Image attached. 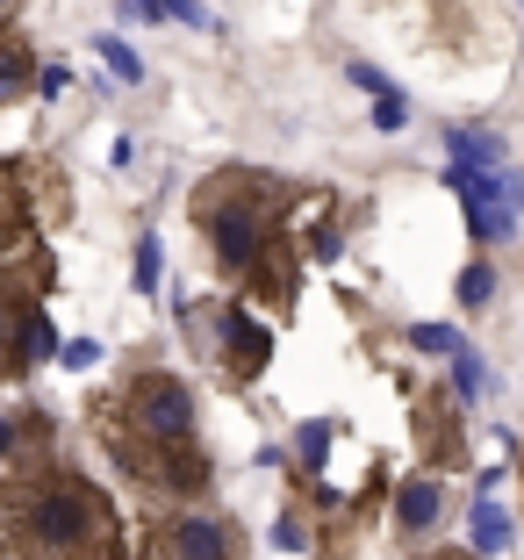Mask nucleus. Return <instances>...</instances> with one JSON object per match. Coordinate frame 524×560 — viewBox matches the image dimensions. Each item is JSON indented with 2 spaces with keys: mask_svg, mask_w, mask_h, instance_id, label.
Wrapping results in <instances>:
<instances>
[{
  "mask_svg": "<svg viewBox=\"0 0 524 560\" xmlns=\"http://www.w3.org/2000/svg\"><path fill=\"white\" fill-rule=\"evenodd\" d=\"M137 560H237V525L209 511H159L144 525Z\"/></svg>",
  "mask_w": 524,
  "mask_h": 560,
  "instance_id": "5",
  "label": "nucleus"
},
{
  "mask_svg": "<svg viewBox=\"0 0 524 560\" xmlns=\"http://www.w3.org/2000/svg\"><path fill=\"white\" fill-rule=\"evenodd\" d=\"M403 122H410V101H403V94H374V130H403Z\"/></svg>",
  "mask_w": 524,
  "mask_h": 560,
  "instance_id": "18",
  "label": "nucleus"
},
{
  "mask_svg": "<svg viewBox=\"0 0 524 560\" xmlns=\"http://www.w3.org/2000/svg\"><path fill=\"white\" fill-rule=\"evenodd\" d=\"M439 517H445L439 475H403V481H395V532H403V539H424Z\"/></svg>",
  "mask_w": 524,
  "mask_h": 560,
  "instance_id": "8",
  "label": "nucleus"
},
{
  "mask_svg": "<svg viewBox=\"0 0 524 560\" xmlns=\"http://www.w3.org/2000/svg\"><path fill=\"white\" fill-rule=\"evenodd\" d=\"M137 288H159V237H144V245H137Z\"/></svg>",
  "mask_w": 524,
  "mask_h": 560,
  "instance_id": "20",
  "label": "nucleus"
},
{
  "mask_svg": "<svg viewBox=\"0 0 524 560\" xmlns=\"http://www.w3.org/2000/svg\"><path fill=\"white\" fill-rule=\"evenodd\" d=\"M453 381H459V396H475V388H481V366H475V352H459V360H453Z\"/></svg>",
  "mask_w": 524,
  "mask_h": 560,
  "instance_id": "22",
  "label": "nucleus"
},
{
  "mask_svg": "<svg viewBox=\"0 0 524 560\" xmlns=\"http://www.w3.org/2000/svg\"><path fill=\"white\" fill-rule=\"evenodd\" d=\"M295 445H302V460L316 467V460H324V445H330V424H302V439H295Z\"/></svg>",
  "mask_w": 524,
  "mask_h": 560,
  "instance_id": "21",
  "label": "nucleus"
},
{
  "mask_svg": "<svg viewBox=\"0 0 524 560\" xmlns=\"http://www.w3.org/2000/svg\"><path fill=\"white\" fill-rule=\"evenodd\" d=\"M223 346H230V374H237V381H259L266 360H273V330H266L245 302H230V310H223Z\"/></svg>",
  "mask_w": 524,
  "mask_h": 560,
  "instance_id": "7",
  "label": "nucleus"
},
{
  "mask_svg": "<svg viewBox=\"0 0 524 560\" xmlns=\"http://www.w3.org/2000/svg\"><path fill=\"white\" fill-rule=\"evenodd\" d=\"M36 72H44V66L30 58V44H22V36L8 30V36H0V108L30 94V86H36Z\"/></svg>",
  "mask_w": 524,
  "mask_h": 560,
  "instance_id": "11",
  "label": "nucleus"
},
{
  "mask_svg": "<svg viewBox=\"0 0 524 560\" xmlns=\"http://www.w3.org/2000/svg\"><path fill=\"white\" fill-rule=\"evenodd\" d=\"M36 460V410H0V481L8 475H30Z\"/></svg>",
  "mask_w": 524,
  "mask_h": 560,
  "instance_id": "9",
  "label": "nucleus"
},
{
  "mask_svg": "<svg viewBox=\"0 0 524 560\" xmlns=\"http://www.w3.org/2000/svg\"><path fill=\"white\" fill-rule=\"evenodd\" d=\"M445 187L459 195V209H467V231L489 245V237L517 231L524 215V173H467V165H445Z\"/></svg>",
  "mask_w": 524,
  "mask_h": 560,
  "instance_id": "6",
  "label": "nucleus"
},
{
  "mask_svg": "<svg viewBox=\"0 0 524 560\" xmlns=\"http://www.w3.org/2000/svg\"><path fill=\"white\" fill-rule=\"evenodd\" d=\"M0 374H22V302L0 295Z\"/></svg>",
  "mask_w": 524,
  "mask_h": 560,
  "instance_id": "13",
  "label": "nucleus"
},
{
  "mask_svg": "<svg viewBox=\"0 0 524 560\" xmlns=\"http://www.w3.org/2000/svg\"><path fill=\"white\" fill-rule=\"evenodd\" d=\"M273 546H280V553H302V546H310V525H302V511H280V517H273Z\"/></svg>",
  "mask_w": 524,
  "mask_h": 560,
  "instance_id": "17",
  "label": "nucleus"
},
{
  "mask_svg": "<svg viewBox=\"0 0 524 560\" xmlns=\"http://www.w3.org/2000/svg\"><path fill=\"white\" fill-rule=\"evenodd\" d=\"M36 94H66V66H58V58H50V66L36 72Z\"/></svg>",
  "mask_w": 524,
  "mask_h": 560,
  "instance_id": "23",
  "label": "nucleus"
},
{
  "mask_svg": "<svg viewBox=\"0 0 524 560\" xmlns=\"http://www.w3.org/2000/svg\"><path fill=\"white\" fill-rule=\"evenodd\" d=\"M445 165H467V173H503V137H489V130H445Z\"/></svg>",
  "mask_w": 524,
  "mask_h": 560,
  "instance_id": "10",
  "label": "nucleus"
},
{
  "mask_svg": "<svg viewBox=\"0 0 524 560\" xmlns=\"http://www.w3.org/2000/svg\"><path fill=\"white\" fill-rule=\"evenodd\" d=\"M58 352V330H50V316H44V302H22V366H36V360H50Z\"/></svg>",
  "mask_w": 524,
  "mask_h": 560,
  "instance_id": "12",
  "label": "nucleus"
},
{
  "mask_svg": "<svg viewBox=\"0 0 524 560\" xmlns=\"http://www.w3.org/2000/svg\"><path fill=\"white\" fill-rule=\"evenodd\" d=\"M94 431L108 445V460L151 489L165 511H187L195 495H209V453L195 445V396H187V381L159 374H123L108 396H94Z\"/></svg>",
  "mask_w": 524,
  "mask_h": 560,
  "instance_id": "1",
  "label": "nucleus"
},
{
  "mask_svg": "<svg viewBox=\"0 0 524 560\" xmlns=\"http://www.w3.org/2000/svg\"><path fill=\"white\" fill-rule=\"evenodd\" d=\"M30 159L0 165V273H22L30 288H44V231H36V195L22 187Z\"/></svg>",
  "mask_w": 524,
  "mask_h": 560,
  "instance_id": "4",
  "label": "nucleus"
},
{
  "mask_svg": "<svg viewBox=\"0 0 524 560\" xmlns=\"http://www.w3.org/2000/svg\"><path fill=\"white\" fill-rule=\"evenodd\" d=\"M0 560H130L123 511L72 467H30L0 481Z\"/></svg>",
  "mask_w": 524,
  "mask_h": 560,
  "instance_id": "2",
  "label": "nucleus"
},
{
  "mask_svg": "<svg viewBox=\"0 0 524 560\" xmlns=\"http://www.w3.org/2000/svg\"><path fill=\"white\" fill-rule=\"evenodd\" d=\"M503 546H510V517L481 495V503H475V553H503Z\"/></svg>",
  "mask_w": 524,
  "mask_h": 560,
  "instance_id": "14",
  "label": "nucleus"
},
{
  "mask_svg": "<svg viewBox=\"0 0 524 560\" xmlns=\"http://www.w3.org/2000/svg\"><path fill=\"white\" fill-rule=\"evenodd\" d=\"M288 209H295V195H288L273 173H252V165L216 173L195 195V223H201V237H209L216 266H223L237 288L280 302V310L295 302V259H288L295 231H288Z\"/></svg>",
  "mask_w": 524,
  "mask_h": 560,
  "instance_id": "3",
  "label": "nucleus"
},
{
  "mask_svg": "<svg viewBox=\"0 0 524 560\" xmlns=\"http://www.w3.org/2000/svg\"><path fill=\"white\" fill-rule=\"evenodd\" d=\"M496 295V273L489 266H467V273H459V302H489Z\"/></svg>",
  "mask_w": 524,
  "mask_h": 560,
  "instance_id": "19",
  "label": "nucleus"
},
{
  "mask_svg": "<svg viewBox=\"0 0 524 560\" xmlns=\"http://www.w3.org/2000/svg\"><path fill=\"white\" fill-rule=\"evenodd\" d=\"M101 58H108V72H115L123 86H137V80H144V66H137V50H130V44H115V36H101Z\"/></svg>",
  "mask_w": 524,
  "mask_h": 560,
  "instance_id": "16",
  "label": "nucleus"
},
{
  "mask_svg": "<svg viewBox=\"0 0 524 560\" xmlns=\"http://www.w3.org/2000/svg\"><path fill=\"white\" fill-rule=\"evenodd\" d=\"M94 360H101L94 338H72V346H66V366H94Z\"/></svg>",
  "mask_w": 524,
  "mask_h": 560,
  "instance_id": "24",
  "label": "nucleus"
},
{
  "mask_svg": "<svg viewBox=\"0 0 524 560\" xmlns=\"http://www.w3.org/2000/svg\"><path fill=\"white\" fill-rule=\"evenodd\" d=\"M410 346H417V352H453V360H459V352H467V338H459L453 324H417Z\"/></svg>",
  "mask_w": 524,
  "mask_h": 560,
  "instance_id": "15",
  "label": "nucleus"
},
{
  "mask_svg": "<svg viewBox=\"0 0 524 560\" xmlns=\"http://www.w3.org/2000/svg\"><path fill=\"white\" fill-rule=\"evenodd\" d=\"M431 560H475V553H431Z\"/></svg>",
  "mask_w": 524,
  "mask_h": 560,
  "instance_id": "25",
  "label": "nucleus"
}]
</instances>
